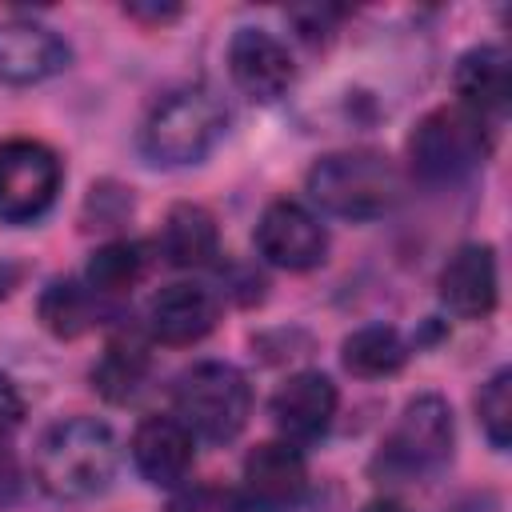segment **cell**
Wrapping results in <instances>:
<instances>
[{"label": "cell", "instance_id": "1", "mask_svg": "<svg viewBox=\"0 0 512 512\" xmlns=\"http://www.w3.org/2000/svg\"><path fill=\"white\" fill-rule=\"evenodd\" d=\"M116 436L104 420L72 416L36 444V484L56 500H92L116 476Z\"/></svg>", "mask_w": 512, "mask_h": 512}, {"label": "cell", "instance_id": "2", "mask_svg": "<svg viewBox=\"0 0 512 512\" xmlns=\"http://www.w3.org/2000/svg\"><path fill=\"white\" fill-rule=\"evenodd\" d=\"M308 196L344 220H376L400 196V172L380 152H328L308 168Z\"/></svg>", "mask_w": 512, "mask_h": 512}, {"label": "cell", "instance_id": "3", "mask_svg": "<svg viewBox=\"0 0 512 512\" xmlns=\"http://www.w3.org/2000/svg\"><path fill=\"white\" fill-rule=\"evenodd\" d=\"M224 108L204 88H180L156 100L148 120L140 124V152L160 168H184L204 160L224 136Z\"/></svg>", "mask_w": 512, "mask_h": 512}, {"label": "cell", "instance_id": "4", "mask_svg": "<svg viewBox=\"0 0 512 512\" xmlns=\"http://www.w3.org/2000/svg\"><path fill=\"white\" fill-rule=\"evenodd\" d=\"M252 412V388L240 368L204 360L176 380V420L204 440H232Z\"/></svg>", "mask_w": 512, "mask_h": 512}, {"label": "cell", "instance_id": "5", "mask_svg": "<svg viewBox=\"0 0 512 512\" xmlns=\"http://www.w3.org/2000/svg\"><path fill=\"white\" fill-rule=\"evenodd\" d=\"M412 172L428 184H452L468 176L484 156H488V124L472 112L456 108H436L428 112L412 140H408Z\"/></svg>", "mask_w": 512, "mask_h": 512}, {"label": "cell", "instance_id": "6", "mask_svg": "<svg viewBox=\"0 0 512 512\" xmlns=\"http://www.w3.org/2000/svg\"><path fill=\"white\" fill-rule=\"evenodd\" d=\"M60 156L28 136L0 140V224L40 220L60 192Z\"/></svg>", "mask_w": 512, "mask_h": 512}, {"label": "cell", "instance_id": "7", "mask_svg": "<svg viewBox=\"0 0 512 512\" xmlns=\"http://www.w3.org/2000/svg\"><path fill=\"white\" fill-rule=\"evenodd\" d=\"M452 408L440 396H416L404 404L396 428L380 444V468L388 476H424L452 456Z\"/></svg>", "mask_w": 512, "mask_h": 512}, {"label": "cell", "instance_id": "8", "mask_svg": "<svg viewBox=\"0 0 512 512\" xmlns=\"http://www.w3.org/2000/svg\"><path fill=\"white\" fill-rule=\"evenodd\" d=\"M308 496V464L288 440L256 444L244 456V508L248 512H296Z\"/></svg>", "mask_w": 512, "mask_h": 512}, {"label": "cell", "instance_id": "9", "mask_svg": "<svg viewBox=\"0 0 512 512\" xmlns=\"http://www.w3.org/2000/svg\"><path fill=\"white\" fill-rule=\"evenodd\" d=\"M256 248L268 264L288 272H308L328 252V232L316 212H308L296 200H276L264 208L256 224Z\"/></svg>", "mask_w": 512, "mask_h": 512}, {"label": "cell", "instance_id": "10", "mask_svg": "<svg viewBox=\"0 0 512 512\" xmlns=\"http://www.w3.org/2000/svg\"><path fill=\"white\" fill-rule=\"evenodd\" d=\"M228 72L244 96L264 100V104L280 100L296 80V64L288 48L264 28H240L228 40Z\"/></svg>", "mask_w": 512, "mask_h": 512}, {"label": "cell", "instance_id": "11", "mask_svg": "<svg viewBox=\"0 0 512 512\" xmlns=\"http://www.w3.org/2000/svg\"><path fill=\"white\" fill-rule=\"evenodd\" d=\"M440 300L448 312L464 320H480L496 308L500 296V276H496V252L488 244H460L448 264L440 268Z\"/></svg>", "mask_w": 512, "mask_h": 512}, {"label": "cell", "instance_id": "12", "mask_svg": "<svg viewBox=\"0 0 512 512\" xmlns=\"http://www.w3.org/2000/svg\"><path fill=\"white\" fill-rule=\"evenodd\" d=\"M68 68V44L40 20H4L0 24V80L4 84H40Z\"/></svg>", "mask_w": 512, "mask_h": 512}, {"label": "cell", "instance_id": "13", "mask_svg": "<svg viewBox=\"0 0 512 512\" xmlns=\"http://www.w3.org/2000/svg\"><path fill=\"white\" fill-rule=\"evenodd\" d=\"M132 464L156 488H176L196 464V436L176 416H148L132 432Z\"/></svg>", "mask_w": 512, "mask_h": 512}, {"label": "cell", "instance_id": "14", "mask_svg": "<svg viewBox=\"0 0 512 512\" xmlns=\"http://www.w3.org/2000/svg\"><path fill=\"white\" fill-rule=\"evenodd\" d=\"M336 384L324 372H296L272 396V420L288 440H316L336 416Z\"/></svg>", "mask_w": 512, "mask_h": 512}, {"label": "cell", "instance_id": "15", "mask_svg": "<svg viewBox=\"0 0 512 512\" xmlns=\"http://www.w3.org/2000/svg\"><path fill=\"white\" fill-rule=\"evenodd\" d=\"M216 296L204 288V284H168L152 296L148 304V332L160 340V344H172V348H184V344H196L204 340L212 328H216Z\"/></svg>", "mask_w": 512, "mask_h": 512}, {"label": "cell", "instance_id": "16", "mask_svg": "<svg viewBox=\"0 0 512 512\" xmlns=\"http://www.w3.org/2000/svg\"><path fill=\"white\" fill-rule=\"evenodd\" d=\"M456 96H460V108L480 116V120L500 116L508 108V96H512L508 52L496 44H480V48L464 52L456 64Z\"/></svg>", "mask_w": 512, "mask_h": 512}, {"label": "cell", "instance_id": "17", "mask_svg": "<svg viewBox=\"0 0 512 512\" xmlns=\"http://www.w3.org/2000/svg\"><path fill=\"white\" fill-rule=\"evenodd\" d=\"M220 248V232L208 208L176 204L160 224V256L176 268H204Z\"/></svg>", "mask_w": 512, "mask_h": 512}, {"label": "cell", "instance_id": "18", "mask_svg": "<svg viewBox=\"0 0 512 512\" xmlns=\"http://www.w3.org/2000/svg\"><path fill=\"white\" fill-rule=\"evenodd\" d=\"M340 356H344V368H348L352 376H360V380H380V376H392V372L404 368L408 344H404V336H400L396 328H388V324H368V328H356V332L344 340Z\"/></svg>", "mask_w": 512, "mask_h": 512}, {"label": "cell", "instance_id": "19", "mask_svg": "<svg viewBox=\"0 0 512 512\" xmlns=\"http://www.w3.org/2000/svg\"><path fill=\"white\" fill-rule=\"evenodd\" d=\"M148 380V352L140 340L132 336H120L104 348V356L92 364V388L112 400V404H124L140 392V384Z\"/></svg>", "mask_w": 512, "mask_h": 512}, {"label": "cell", "instance_id": "20", "mask_svg": "<svg viewBox=\"0 0 512 512\" xmlns=\"http://www.w3.org/2000/svg\"><path fill=\"white\" fill-rule=\"evenodd\" d=\"M144 276V252L132 240H112L92 252L88 260V288L96 296H124Z\"/></svg>", "mask_w": 512, "mask_h": 512}, {"label": "cell", "instance_id": "21", "mask_svg": "<svg viewBox=\"0 0 512 512\" xmlns=\"http://www.w3.org/2000/svg\"><path fill=\"white\" fill-rule=\"evenodd\" d=\"M40 320L60 340L88 332L92 328V292L80 288L76 280H52L40 292Z\"/></svg>", "mask_w": 512, "mask_h": 512}, {"label": "cell", "instance_id": "22", "mask_svg": "<svg viewBox=\"0 0 512 512\" xmlns=\"http://www.w3.org/2000/svg\"><path fill=\"white\" fill-rule=\"evenodd\" d=\"M476 412H480V428L492 440V448H508L512 440V372L500 368L476 396Z\"/></svg>", "mask_w": 512, "mask_h": 512}, {"label": "cell", "instance_id": "23", "mask_svg": "<svg viewBox=\"0 0 512 512\" xmlns=\"http://www.w3.org/2000/svg\"><path fill=\"white\" fill-rule=\"evenodd\" d=\"M164 512H248V508L232 488L200 484V488H184Z\"/></svg>", "mask_w": 512, "mask_h": 512}, {"label": "cell", "instance_id": "24", "mask_svg": "<svg viewBox=\"0 0 512 512\" xmlns=\"http://www.w3.org/2000/svg\"><path fill=\"white\" fill-rule=\"evenodd\" d=\"M20 416H24V400H20L16 384H12L8 376H0V444H4V440L16 432Z\"/></svg>", "mask_w": 512, "mask_h": 512}, {"label": "cell", "instance_id": "25", "mask_svg": "<svg viewBox=\"0 0 512 512\" xmlns=\"http://www.w3.org/2000/svg\"><path fill=\"white\" fill-rule=\"evenodd\" d=\"M128 16H136V20H148V24H164V20H176L180 16V8H156V4H128L124 8Z\"/></svg>", "mask_w": 512, "mask_h": 512}, {"label": "cell", "instance_id": "26", "mask_svg": "<svg viewBox=\"0 0 512 512\" xmlns=\"http://www.w3.org/2000/svg\"><path fill=\"white\" fill-rule=\"evenodd\" d=\"M360 512H404L396 500H372V504H364Z\"/></svg>", "mask_w": 512, "mask_h": 512}]
</instances>
